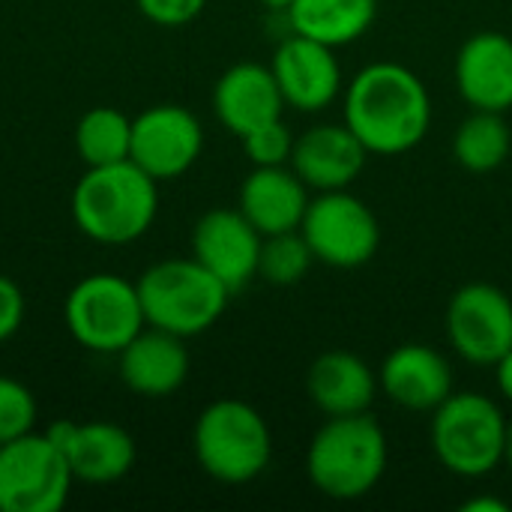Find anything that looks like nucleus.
I'll use <instances>...</instances> for the list:
<instances>
[{
	"mask_svg": "<svg viewBox=\"0 0 512 512\" xmlns=\"http://www.w3.org/2000/svg\"><path fill=\"white\" fill-rule=\"evenodd\" d=\"M213 111L219 123L237 138L279 120L285 111V99L273 69L261 63H237L225 69L213 87Z\"/></svg>",
	"mask_w": 512,
	"mask_h": 512,
	"instance_id": "a211bd4d",
	"label": "nucleus"
},
{
	"mask_svg": "<svg viewBox=\"0 0 512 512\" xmlns=\"http://www.w3.org/2000/svg\"><path fill=\"white\" fill-rule=\"evenodd\" d=\"M456 87L474 111L512 108V39L498 30L474 33L456 54Z\"/></svg>",
	"mask_w": 512,
	"mask_h": 512,
	"instance_id": "f3484780",
	"label": "nucleus"
},
{
	"mask_svg": "<svg viewBox=\"0 0 512 512\" xmlns=\"http://www.w3.org/2000/svg\"><path fill=\"white\" fill-rule=\"evenodd\" d=\"M512 150V132L498 111H474L465 117L453 135V156L465 171L489 174L507 162Z\"/></svg>",
	"mask_w": 512,
	"mask_h": 512,
	"instance_id": "5701e85b",
	"label": "nucleus"
},
{
	"mask_svg": "<svg viewBox=\"0 0 512 512\" xmlns=\"http://www.w3.org/2000/svg\"><path fill=\"white\" fill-rule=\"evenodd\" d=\"M33 423H36L33 393L21 381L0 375V447L33 432Z\"/></svg>",
	"mask_w": 512,
	"mask_h": 512,
	"instance_id": "a878e982",
	"label": "nucleus"
},
{
	"mask_svg": "<svg viewBox=\"0 0 512 512\" xmlns=\"http://www.w3.org/2000/svg\"><path fill=\"white\" fill-rule=\"evenodd\" d=\"M192 447L201 471L228 486L258 480L273 459L267 420L240 399H219L207 405L198 414Z\"/></svg>",
	"mask_w": 512,
	"mask_h": 512,
	"instance_id": "39448f33",
	"label": "nucleus"
},
{
	"mask_svg": "<svg viewBox=\"0 0 512 512\" xmlns=\"http://www.w3.org/2000/svg\"><path fill=\"white\" fill-rule=\"evenodd\" d=\"M159 180L132 159L87 168L72 192V219L96 243L123 246L144 237L159 210Z\"/></svg>",
	"mask_w": 512,
	"mask_h": 512,
	"instance_id": "f03ea898",
	"label": "nucleus"
},
{
	"mask_svg": "<svg viewBox=\"0 0 512 512\" xmlns=\"http://www.w3.org/2000/svg\"><path fill=\"white\" fill-rule=\"evenodd\" d=\"M144 18L162 27H180L198 18L207 6V0H135Z\"/></svg>",
	"mask_w": 512,
	"mask_h": 512,
	"instance_id": "cd10ccee",
	"label": "nucleus"
},
{
	"mask_svg": "<svg viewBox=\"0 0 512 512\" xmlns=\"http://www.w3.org/2000/svg\"><path fill=\"white\" fill-rule=\"evenodd\" d=\"M21 321H24V294L9 276H0V345L21 330Z\"/></svg>",
	"mask_w": 512,
	"mask_h": 512,
	"instance_id": "c85d7f7f",
	"label": "nucleus"
},
{
	"mask_svg": "<svg viewBox=\"0 0 512 512\" xmlns=\"http://www.w3.org/2000/svg\"><path fill=\"white\" fill-rule=\"evenodd\" d=\"M204 150V129L198 117L174 102L150 105L132 120L129 159L153 180H174L186 174Z\"/></svg>",
	"mask_w": 512,
	"mask_h": 512,
	"instance_id": "9b49d317",
	"label": "nucleus"
},
{
	"mask_svg": "<svg viewBox=\"0 0 512 512\" xmlns=\"http://www.w3.org/2000/svg\"><path fill=\"white\" fill-rule=\"evenodd\" d=\"M147 327H159L180 339L210 330L231 291L195 258H168L141 273L135 282Z\"/></svg>",
	"mask_w": 512,
	"mask_h": 512,
	"instance_id": "20e7f679",
	"label": "nucleus"
},
{
	"mask_svg": "<svg viewBox=\"0 0 512 512\" xmlns=\"http://www.w3.org/2000/svg\"><path fill=\"white\" fill-rule=\"evenodd\" d=\"M504 462L510 465V471H512V420H510V429H507V450H504Z\"/></svg>",
	"mask_w": 512,
	"mask_h": 512,
	"instance_id": "473e14b6",
	"label": "nucleus"
},
{
	"mask_svg": "<svg viewBox=\"0 0 512 512\" xmlns=\"http://www.w3.org/2000/svg\"><path fill=\"white\" fill-rule=\"evenodd\" d=\"M390 462V444L375 417L348 414L327 417L312 435L306 453L309 483L333 501L366 498L384 477Z\"/></svg>",
	"mask_w": 512,
	"mask_h": 512,
	"instance_id": "7ed1b4c3",
	"label": "nucleus"
},
{
	"mask_svg": "<svg viewBox=\"0 0 512 512\" xmlns=\"http://www.w3.org/2000/svg\"><path fill=\"white\" fill-rule=\"evenodd\" d=\"M75 147L87 168L126 162L132 147V120L108 105L90 108L75 126Z\"/></svg>",
	"mask_w": 512,
	"mask_h": 512,
	"instance_id": "b1692460",
	"label": "nucleus"
},
{
	"mask_svg": "<svg viewBox=\"0 0 512 512\" xmlns=\"http://www.w3.org/2000/svg\"><path fill=\"white\" fill-rule=\"evenodd\" d=\"M123 384L144 399H165L177 393L189 378V348L186 339L165 333L159 327H144L120 354Z\"/></svg>",
	"mask_w": 512,
	"mask_h": 512,
	"instance_id": "6ab92c4d",
	"label": "nucleus"
},
{
	"mask_svg": "<svg viewBox=\"0 0 512 512\" xmlns=\"http://www.w3.org/2000/svg\"><path fill=\"white\" fill-rule=\"evenodd\" d=\"M72 339L93 354H120L144 327V309L135 282L114 273L81 279L63 306Z\"/></svg>",
	"mask_w": 512,
	"mask_h": 512,
	"instance_id": "0eeeda50",
	"label": "nucleus"
},
{
	"mask_svg": "<svg viewBox=\"0 0 512 512\" xmlns=\"http://www.w3.org/2000/svg\"><path fill=\"white\" fill-rule=\"evenodd\" d=\"M261 240L264 234L240 210H210L195 222L192 258L237 294L258 276Z\"/></svg>",
	"mask_w": 512,
	"mask_h": 512,
	"instance_id": "f8f14e48",
	"label": "nucleus"
},
{
	"mask_svg": "<svg viewBox=\"0 0 512 512\" xmlns=\"http://www.w3.org/2000/svg\"><path fill=\"white\" fill-rule=\"evenodd\" d=\"M309 201V186L297 177L291 165H267L252 168V174L243 180L237 210L264 237H270L282 231H297Z\"/></svg>",
	"mask_w": 512,
	"mask_h": 512,
	"instance_id": "aec40b11",
	"label": "nucleus"
},
{
	"mask_svg": "<svg viewBox=\"0 0 512 512\" xmlns=\"http://www.w3.org/2000/svg\"><path fill=\"white\" fill-rule=\"evenodd\" d=\"M378 387L399 408L432 414L447 396H453V369L432 345L405 342L384 357Z\"/></svg>",
	"mask_w": 512,
	"mask_h": 512,
	"instance_id": "dca6fc26",
	"label": "nucleus"
},
{
	"mask_svg": "<svg viewBox=\"0 0 512 512\" xmlns=\"http://www.w3.org/2000/svg\"><path fill=\"white\" fill-rule=\"evenodd\" d=\"M306 393L312 405L327 417L366 414L375 402L378 378L357 354L327 351L309 366Z\"/></svg>",
	"mask_w": 512,
	"mask_h": 512,
	"instance_id": "412c9836",
	"label": "nucleus"
},
{
	"mask_svg": "<svg viewBox=\"0 0 512 512\" xmlns=\"http://www.w3.org/2000/svg\"><path fill=\"white\" fill-rule=\"evenodd\" d=\"M462 510L468 512H507L504 501H495V498H474V501H465Z\"/></svg>",
	"mask_w": 512,
	"mask_h": 512,
	"instance_id": "7c9ffc66",
	"label": "nucleus"
},
{
	"mask_svg": "<svg viewBox=\"0 0 512 512\" xmlns=\"http://www.w3.org/2000/svg\"><path fill=\"white\" fill-rule=\"evenodd\" d=\"M45 438L66 456L72 477L81 483L105 486L123 480L135 465V441L126 429L96 420V423H72L54 420Z\"/></svg>",
	"mask_w": 512,
	"mask_h": 512,
	"instance_id": "ddd939ff",
	"label": "nucleus"
},
{
	"mask_svg": "<svg viewBox=\"0 0 512 512\" xmlns=\"http://www.w3.org/2000/svg\"><path fill=\"white\" fill-rule=\"evenodd\" d=\"M72 468L36 432L0 447V512H60L69 501Z\"/></svg>",
	"mask_w": 512,
	"mask_h": 512,
	"instance_id": "6e6552de",
	"label": "nucleus"
},
{
	"mask_svg": "<svg viewBox=\"0 0 512 512\" xmlns=\"http://www.w3.org/2000/svg\"><path fill=\"white\" fill-rule=\"evenodd\" d=\"M261 3H264L267 9H273V12H285L294 0H261Z\"/></svg>",
	"mask_w": 512,
	"mask_h": 512,
	"instance_id": "2f4dec72",
	"label": "nucleus"
},
{
	"mask_svg": "<svg viewBox=\"0 0 512 512\" xmlns=\"http://www.w3.org/2000/svg\"><path fill=\"white\" fill-rule=\"evenodd\" d=\"M378 15V0H294L285 9L291 33L318 39L330 48L357 42Z\"/></svg>",
	"mask_w": 512,
	"mask_h": 512,
	"instance_id": "4be33fe9",
	"label": "nucleus"
},
{
	"mask_svg": "<svg viewBox=\"0 0 512 512\" xmlns=\"http://www.w3.org/2000/svg\"><path fill=\"white\" fill-rule=\"evenodd\" d=\"M447 336L474 366H495L512 348V300L489 282L462 285L447 306Z\"/></svg>",
	"mask_w": 512,
	"mask_h": 512,
	"instance_id": "9d476101",
	"label": "nucleus"
},
{
	"mask_svg": "<svg viewBox=\"0 0 512 512\" xmlns=\"http://www.w3.org/2000/svg\"><path fill=\"white\" fill-rule=\"evenodd\" d=\"M495 381H498L501 396L512 405V348L495 363Z\"/></svg>",
	"mask_w": 512,
	"mask_h": 512,
	"instance_id": "c756f323",
	"label": "nucleus"
},
{
	"mask_svg": "<svg viewBox=\"0 0 512 512\" xmlns=\"http://www.w3.org/2000/svg\"><path fill=\"white\" fill-rule=\"evenodd\" d=\"M345 123L375 156L417 147L432 123V99L417 72L378 60L363 66L345 90Z\"/></svg>",
	"mask_w": 512,
	"mask_h": 512,
	"instance_id": "f257e3e1",
	"label": "nucleus"
},
{
	"mask_svg": "<svg viewBox=\"0 0 512 512\" xmlns=\"http://www.w3.org/2000/svg\"><path fill=\"white\" fill-rule=\"evenodd\" d=\"M315 264V255L306 243V237L297 231L270 234L261 240L258 255V276L270 285H297L309 267Z\"/></svg>",
	"mask_w": 512,
	"mask_h": 512,
	"instance_id": "393cba45",
	"label": "nucleus"
},
{
	"mask_svg": "<svg viewBox=\"0 0 512 512\" xmlns=\"http://www.w3.org/2000/svg\"><path fill=\"white\" fill-rule=\"evenodd\" d=\"M300 234L306 237L315 261L339 270L363 267L375 258L381 243V225L375 213L348 189L318 192V198H312L306 207Z\"/></svg>",
	"mask_w": 512,
	"mask_h": 512,
	"instance_id": "1a4fd4ad",
	"label": "nucleus"
},
{
	"mask_svg": "<svg viewBox=\"0 0 512 512\" xmlns=\"http://www.w3.org/2000/svg\"><path fill=\"white\" fill-rule=\"evenodd\" d=\"M510 420L483 393H453L432 411V450L438 462L465 480H480L504 462Z\"/></svg>",
	"mask_w": 512,
	"mask_h": 512,
	"instance_id": "423d86ee",
	"label": "nucleus"
},
{
	"mask_svg": "<svg viewBox=\"0 0 512 512\" xmlns=\"http://www.w3.org/2000/svg\"><path fill=\"white\" fill-rule=\"evenodd\" d=\"M333 51L336 48L300 33H291L279 42L270 69L285 105L315 114L336 102L342 93V66Z\"/></svg>",
	"mask_w": 512,
	"mask_h": 512,
	"instance_id": "4468645a",
	"label": "nucleus"
},
{
	"mask_svg": "<svg viewBox=\"0 0 512 512\" xmlns=\"http://www.w3.org/2000/svg\"><path fill=\"white\" fill-rule=\"evenodd\" d=\"M369 150L348 123H321L294 138L291 168L315 192L348 189L366 168Z\"/></svg>",
	"mask_w": 512,
	"mask_h": 512,
	"instance_id": "2eb2a0df",
	"label": "nucleus"
},
{
	"mask_svg": "<svg viewBox=\"0 0 512 512\" xmlns=\"http://www.w3.org/2000/svg\"><path fill=\"white\" fill-rule=\"evenodd\" d=\"M243 141V150H246V159L255 165V168H267V165H288L291 162V150H294V135L291 129L279 120L273 123H264L258 129H252L249 135L240 138Z\"/></svg>",
	"mask_w": 512,
	"mask_h": 512,
	"instance_id": "bb28decb",
	"label": "nucleus"
}]
</instances>
